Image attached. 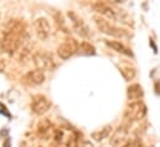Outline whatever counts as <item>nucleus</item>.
<instances>
[{
    "label": "nucleus",
    "mask_w": 160,
    "mask_h": 147,
    "mask_svg": "<svg viewBox=\"0 0 160 147\" xmlns=\"http://www.w3.org/2000/svg\"><path fill=\"white\" fill-rule=\"evenodd\" d=\"M25 31L26 29L22 21L10 20L0 36V52L8 53L9 56L15 55V52L21 46Z\"/></svg>",
    "instance_id": "f257e3e1"
},
{
    "label": "nucleus",
    "mask_w": 160,
    "mask_h": 147,
    "mask_svg": "<svg viewBox=\"0 0 160 147\" xmlns=\"http://www.w3.org/2000/svg\"><path fill=\"white\" fill-rule=\"evenodd\" d=\"M93 21L97 26V29L104 34V35H108V36L116 37V38H122V37L127 36V32L125 30L120 29L118 26H116L114 24H112L111 21H108L107 19L99 16V15H94L93 16Z\"/></svg>",
    "instance_id": "f03ea898"
},
{
    "label": "nucleus",
    "mask_w": 160,
    "mask_h": 147,
    "mask_svg": "<svg viewBox=\"0 0 160 147\" xmlns=\"http://www.w3.org/2000/svg\"><path fill=\"white\" fill-rule=\"evenodd\" d=\"M147 105L142 100L130 102L124 111V121L128 124H132L133 121L142 120L147 115Z\"/></svg>",
    "instance_id": "7ed1b4c3"
},
{
    "label": "nucleus",
    "mask_w": 160,
    "mask_h": 147,
    "mask_svg": "<svg viewBox=\"0 0 160 147\" xmlns=\"http://www.w3.org/2000/svg\"><path fill=\"white\" fill-rule=\"evenodd\" d=\"M78 47H80V43L77 42V40L70 37V38H66L57 48V53L60 56V58L62 59H68L71 58L75 53L78 52Z\"/></svg>",
    "instance_id": "20e7f679"
},
{
    "label": "nucleus",
    "mask_w": 160,
    "mask_h": 147,
    "mask_svg": "<svg viewBox=\"0 0 160 147\" xmlns=\"http://www.w3.org/2000/svg\"><path fill=\"white\" fill-rule=\"evenodd\" d=\"M32 59H34V64L36 66V69L42 71V72L43 71H51L55 67L52 56L50 53H47L46 51H38L32 56Z\"/></svg>",
    "instance_id": "39448f33"
},
{
    "label": "nucleus",
    "mask_w": 160,
    "mask_h": 147,
    "mask_svg": "<svg viewBox=\"0 0 160 147\" xmlns=\"http://www.w3.org/2000/svg\"><path fill=\"white\" fill-rule=\"evenodd\" d=\"M67 16L71 20L72 27L73 30L83 38H89L91 37V32H89V27L87 26V24L84 22V20L81 17L80 15H77L75 11H67Z\"/></svg>",
    "instance_id": "423d86ee"
},
{
    "label": "nucleus",
    "mask_w": 160,
    "mask_h": 147,
    "mask_svg": "<svg viewBox=\"0 0 160 147\" xmlns=\"http://www.w3.org/2000/svg\"><path fill=\"white\" fill-rule=\"evenodd\" d=\"M50 108H51V100L47 97H45L42 94H36L32 97L31 109L36 115H42V114L47 112L50 110Z\"/></svg>",
    "instance_id": "0eeeda50"
},
{
    "label": "nucleus",
    "mask_w": 160,
    "mask_h": 147,
    "mask_svg": "<svg viewBox=\"0 0 160 147\" xmlns=\"http://www.w3.org/2000/svg\"><path fill=\"white\" fill-rule=\"evenodd\" d=\"M93 10L97 11L99 14V16L102 17H107V19H111V20H117L118 19V15H117V11L107 2H103V1H97L92 5Z\"/></svg>",
    "instance_id": "6e6552de"
},
{
    "label": "nucleus",
    "mask_w": 160,
    "mask_h": 147,
    "mask_svg": "<svg viewBox=\"0 0 160 147\" xmlns=\"http://www.w3.org/2000/svg\"><path fill=\"white\" fill-rule=\"evenodd\" d=\"M129 125L130 124H128V122L124 121L122 125H119L117 127V130H114V132H113V135H112V137L109 140V142H111L112 146L119 147L120 144H123L125 141L127 135H128V131H129Z\"/></svg>",
    "instance_id": "1a4fd4ad"
},
{
    "label": "nucleus",
    "mask_w": 160,
    "mask_h": 147,
    "mask_svg": "<svg viewBox=\"0 0 160 147\" xmlns=\"http://www.w3.org/2000/svg\"><path fill=\"white\" fill-rule=\"evenodd\" d=\"M34 27H35V31H36V35L40 38L41 41H46L48 36H50V31H51V27H50V22L46 17H39L35 20L34 22Z\"/></svg>",
    "instance_id": "9d476101"
},
{
    "label": "nucleus",
    "mask_w": 160,
    "mask_h": 147,
    "mask_svg": "<svg viewBox=\"0 0 160 147\" xmlns=\"http://www.w3.org/2000/svg\"><path fill=\"white\" fill-rule=\"evenodd\" d=\"M46 77L45 73L39 69H34V71H30L24 75L22 78V83L25 85H29V87H35V85H40L45 82Z\"/></svg>",
    "instance_id": "9b49d317"
},
{
    "label": "nucleus",
    "mask_w": 160,
    "mask_h": 147,
    "mask_svg": "<svg viewBox=\"0 0 160 147\" xmlns=\"http://www.w3.org/2000/svg\"><path fill=\"white\" fill-rule=\"evenodd\" d=\"M144 95V90H143V87L138 83H134V84H130L128 88H127V98L128 100L130 102H137L139 99H142Z\"/></svg>",
    "instance_id": "f8f14e48"
},
{
    "label": "nucleus",
    "mask_w": 160,
    "mask_h": 147,
    "mask_svg": "<svg viewBox=\"0 0 160 147\" xmlns=\"http://www.w3.org/2000/svg\"><path fill=\"white\" fill-rule=\"evenodd\" d=\"M51 130H52V124H51V121L48 119H42V120L39 121L38 127H36L39 137H41V139L48 137V135L51 134Z\"/></svg>",
    "instance_id": "ddd939ff"
},
{
    "label": "nucleus",
    "mask_w": 160,
    "mask_h": 147,
    "mask_svg": "<svg viewBox=\"0 0 160 147\" xmlns=\"http://www.w3.org/2000/svg\"><path fill=\"white\" fill-rule=\"evenodd\" d=\"M111 131H112V125H106V126H103L102 129H99V130L92 132V134H91V137H92L94 141L101 142V141H103L104 139H107V137L109 136Z\"/></svg>",
    "instance_id": "4468645a"
},
{
    "label": "nucleus",
    "mask_w": 160,
    "mask_h": 147,
    "mask_svg": "<svg viewBox=\"0 0 160 147\" xmlns=\"http://www.w3.org/2000/svg\"><path fill=\"white\" fill-rule=\"evenodd\" d=\"M106 45L108 46V47H111L112 50H114V51H117V52H119L122 55H125V56H133V53H132V51L129 50V48H127L120 41H106Z\"/></svg>",
    "instance_id": "2eb2a0df"
},
{
    "label": "nucleus",
    "mask_w": 160,
    "mask_h": 147,
    "mask_svg": "<svg viewBox=\"0 0 160 147\" xmlns=\"http://www.w3.org/2000/svg\"><path fill=\"white\" fill-rule=\"evenodd\" d=\"M78 52L84 56H93V55H96V48L89 42L83 41V42H81L80 47H78Z\"/></svg>",
    "instance_id": "dca6fc26"
},
{
    "label": "nucleus",
    "mask_w": 160,
    "mask_h": 147,
    "mask_svg": "<svg viewBox=\"0 0 160 147\" xmlns=\"http://www.w3.org/2000/svg\"><path fill=\"white\" fill-rule=\"evenodd\" d=\"M119 69H120L122 75H123V78H124L127 82L133 80V79L135 78V75H137L135 68H133V67H130V66H123V67H120Z\"/></svg>",
    "instance_id": "f3484780"
},
{
    "label": "nucleus",
    "mask_w": 160,
    "mask_h": 147,
    "mask_svg": "<svg viewBox=\"0 0 160 147\" xmlns=\"http://www.w3.org/2000/svg\"><path fill=\"white\" fill-rule=\"evenodd\" d=\"M53 19H55L56 24L58 25V27L62 31H65L66 34H70V30H68V27L66 25V21H65V19H63V16H62L61 12H53Z\"/></svg>",
    "instance_id": "a211bd4d"
},
{
    "label": "nucleus",
    "mask_w": 160,
    "mask_h": 147,
    "mask_svg": "<svg viewBox=\"0 0 160 147\" xmlns=\"http://www.w3.org/2000/svg\"><path fill=\"white\" fill-rule=\"evenodd\" d=\"M75 147H93V145L87 140H83L81 137H75Z\"/></svg>",
    "instance_id": "6ab92c4d"
},
{
    "label": "nucleus",
    "mask_w": 160,
    "mask_h": 147,
    "mask_svg": "<svg viewBox=\"0 0 160 147\" xmlns=\"http://www.w3.org/2000/svg\"><path fill=\"white\" fill-rule=\"evenodd\" d=\"M149 43H150V46L153 47V50H154V52L157 53V52H158V48H157V46H155V43H154V41H153V40H150V42H149Z\"/></svg>",
    "instance_id": "aec40b11"
},
{
    "label": "nucleus",
    "mask_w": 160,
    "mask_h": 147,
    "mask_svg": "<svg viewBox=\"0 0 160 147\" xmlns=\"http://www.w3.org/2000/svg\"><path fill=\"white\" fill-rule=\"evenodd\" d=\"M133 147H143V145H142V142L140 141H133Z\"/></svg>",
    "instance_id": "412c9836"
},
{
    "label": "nucleus",
    "mask_w": 160,
    "mask_h": 147,
    "mask_svg": "<svg viewBox=\"0 0 160 147\" xmlns=\"http://www.w3.org/2000/svg\"><path fill=\"white\" fill-rule=\"evenodd\" d=\"M122 147H133V141H127Z\"/></svg>",
    "instance_id": "4be33fe9"
},
{
    "label": "nucleus",
    "mask_w": 160,
    "mask_h": 147,
    "mask_svg": "<svg viewBox=\"0 0 160 147\" xmlns=\"http://www.w3.org/2000/svg\"><path fill=\"white\" fill-rule=\"evenodd\" d=\"M4 147H9V140H6V141H5V144H4Z\"/></svg>",
    "instance_id": "5701e85b"
}]
</instances>
